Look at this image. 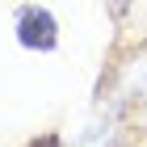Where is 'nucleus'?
Instances as JSON below:
<instances>
[{
    "label": "nucleus",
    "instance_id": "nucleus-1",
    "mask_svg": "<svg viewBox=\"0 0 147 147\" xmlns=\"http://www.w3.org/2000/svg\"><path fill=\"white\" fill-rule=\"evenodd\" d=\"M17 42L25 51H55L59 46V21L42 4H25L17 13Z\"/></svg>",
    "mask_w": 147,
    "mask_h": 147
},
{
    "label": "nucleus",
    "instance_id": "nucleus-2",
    "mask_svg": "<svg viewBox=\"0 0 147 147\" xmlns=\"http://www.w3.org/2000/svg\"><path fill=\"white\" fill-rule=\"evenodd\" d=\"M30 147H63V143H59V135H42V139H34Z\"/></svg>",
    "mask_w": 147,
    "mask_h": 147
}]
</instances>
